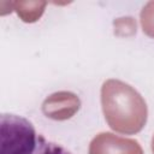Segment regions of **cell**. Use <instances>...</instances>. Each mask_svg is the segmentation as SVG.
I'll return each mask as SVG.
<instances>
[{"label": "cell", "instance_id": "cell-1", "mask_svg": "<svg viewBox=\"0 0 154 154\" xmlns=\"http://www.w3.org/2000/svg\"><path fill=\"white\" fill-rule=\"evenodd\" d=\"M38 137L29 119L16 113H1L0 154H34Z\"/></svg>", "mask_w": 154, "mask_h": 154}, {"label": "cell", "instance_id": "cell-2", "mask_svg": "<svg viewBox=\"0 0 154 154\" xmlns=\"http://www.w3.org/2000/svg\"><path fill=\"white\" fill-rule=\"evenodd\" d=\"M34 154H71V153L63 146L55 142L48 141L42 135H40Z\"/></svg>", "mask_w": 154, "mask_h": 154}]
</instances>
